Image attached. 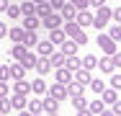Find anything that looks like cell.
Listing matches in <instances>:
<instances>
[{"label":"cell","mask_w":121,"mask_h":116,"mask_svg":"<svg viewBox=\"0 0 121 116\" xmlns=\"http://www.w3.org/2000/svg\"><path fill=\"white\" fill-rule=\"evenodd\" d=\"M111 5H100V8H95V18H93V28H106L108 26V21H111Z\"/></svg>","instance_id":"6da1fadb"},{"label":"cell","mask_w":121,"mask_h":116,"mask_svg":"<svg viewBox=\"0 0 121 116\" xmlns=\"http://www.w3.org/2000/svg\"><path fill=\"white\" fill-rule=\"evenodd\" d=\"M95 44L100 46V49H103V54H106V57H111L113 52H119V44H116V41H113V39H111V36H108L106 31H100V34H98Z\"/></svg>","instance_id":"7a4b0ae2"},{"label":"cell","mask_w":121,"mask_h":116,"mask_svg":"<svg viewBox=\"0 0 121 116\" xmlns=\"http://www.w3.org/2000/svg\"><path fill=\"white\" fill-rule=\"evenodd\" d=\"M62 16H59V10H52V13H47V16H44V18H41V26H44V28H49V31H52V28H62Z\"/></svg>","instance_id":"3957f363"},{"label":"cell","mask_w":121,"mask_h":116,"mask_svg":"<svg viewBox=\"0 0 121 116\" xmlns=\"http://www.w3.org/2000/svg\"><path fill=\"white\" fill-rule=\"evenodd\" d=\"M47 95L57 98L59 103H62L65 98H70V95H67V85H62V83H54V85H49V88H47Z\"/></svg>","instance_id":"277c9868"},{"label":"cell","mask_w":121,"mask_h":116,"mask_svg":"<svg viewBox=\"0 0 121 116\" xmlns=\"http://www.w3.org/2000/svg\"><path fill=\"white\" fill-rule=\"evenodd\" d=\"M72 80H75L72 70H67V67H57V70H54V83H62V85H70Z\"/></svg>","instance_id":"5b68a950"},{"label":"cell","mask_w":121,"mask_h":116,"mask_svg":"<svg viewBox=\"0 0 121 116\" xmlns=\"http://www.w3.org/2000/svg\"><path fill=\"white\" fill-rule=\"evenodd\" d=\"M93 13L88 10V8H82V10H77V16H75V23L80 26V28H88V26H93Z\"/></svg>","instance_id":"8992f818"},{"label":"cell","mask_w":121,"mask_h":116,"mask_svg":"<svg viewBox=\"0 0 121 116\" xmlns=\"http://www.w3.org/2000/svg\"><path fill=\"white\" fill-rule=\"evenodd\" d=\"M8 77H10V80H23V77H26V67L21 65V62L13 59V62L8 65Z\"/></svg>","instance_id":"52a82bcc"},{"label":"cell","mask_w":121,"mask_h":116,"mask_svg":"<svg viewBox=\"0 0 121 116\" xmlns=\"http://www.w3.org/2000/svg\"><path fill=\"white\" fill-rule=\"evenodd\" d=\"M10 93H18V95H26L28 98V93H31V80H13V88H10Z\"/></svg>","instance_id":"ba28073f"},{"label":"cell","mask_w":121,"mask_h":116,"mask_svg":"<svg viewBox=\"0 0 121 116\" xmlns=\"http://www.w3.org/2000/svg\"><path fill=\"white\" fill-rule=\"evenodd\" d=\"M41 108H44V114H57L59 111V101L52 98V95H41Z\"/></svg>","instance_id":"9c48e42d"},{"label":"cell","mask_w":121,"mask_h":116,"mask_svg":"<svg viewBox=\"0 0 121 116\" xmlns=\"http://www.w3.org/2000/svg\"><path fill=\"white\" fill-rule=\"evenodd\" d=\"M34 49H36V54H39V57H49V54L54 52V44H52L49 39H39V44L34 46Z\"/></svg>","instance_id":"30bf717a"},{"label":"cell","mask_w":121,"mask_h":116,"mask_svg":"<svg viewBox=\"0 0 121 116\" xmlns=\"http://www.w3.org/2000/svg\"><path fill=\"white\" fill-rule=\"evenodd\" d=\"M77 49H80V46L75 44V39H65V41L59 44V52H62L65 57H72V54H77Z\"/></svg>","instance_id":"8fae6325"},{"label":"cell","mask_w":121,"mask_h":116,"mask_svg":"<svg viewBox=\"0 0 121 116\" xmlns=\"http://www.w3.org/2000/svg\"><path fill=\"white\" fill-rule=\"evenodd\" d=\"M23 34H26L23 26H10V28H8V39H10L13 44H21V41H23Z\"/></svg>","instance_id":"7c38bea8"},{"label":"cell","mask_w":121,"mask_h":116,"mask_svg":"<svg viewBox=\"0 0 121 116\" xmlns=\"http://www.w3.org/2000/svg\"><path fill=\"white\" fill-rule=\"evenodd\" d=\"M72 75H75V83H80V85H85V88H88V83L93 80V75H90V70H85V67L75 70Z\"/></svg>","instance_id":"4fadbf2b"},{"label":"cell","mask_w":121,"mask_h":116,"mask_svg":"<svg viewBox=\"0 0 121 116\" xmlns=\"http://www.w3.org/2000/svg\"><path fill=\"white\" fill-rule=\"evenodd\" d=\"M59 16H62V21H75V16H77V8H75L72 3H65V5L59 8Z\"/></svg>","instance_id":"5bb4252c"},{"label":"cell","mask_w":121,"mask_h":116,"mask_svg":"<svg viewBox=\"0 0 121 116\" xmlns=\"http://www.w3.org/2000/svg\"><path fill=\"white\" fill-rule=\"evenodd\" d=\"M100 101H103L106 106H113V103L119 101V90H113V88H103V93H100Z\"/></svg>","instance_id":"9a60e30c"},{"label":"cell","mask_w":121,"mask_h":116,"mask_svg":"<svg viewBox=\"0 0 121 116\" xmlns=\"http://www.w3.org/2000/svg\"><path fill=\"white\" fill-rule=\"evenodd\" d=\"M36 62H39V54H36L34 49H26V57L21 59V65H23L26 70H34V67H36Z\"/></svg>","instance_id":"2e32d148"},{"label":"cell","mask_w":121,"mask_h":116,"mask_svg":"<svg viewBox=\"0 0 121 116\" xmlns=\"http://www.w3.org/2000/svg\"><path fill=\"white\" fill-rule=\"evenodd\" d=\"M26 57V44L21 41V44H13V49L8 52V59H16V62H21Z\"/></svg>","instance_id":"e0dca14e"},{"label":"cell","mask_w":121,"mask_h":116,"mask_svg":"<svg viewBox=\"0 0 121 116\" xmlns=\"http://www.w3.org/2000/svg\"><path fill=\"white\" fill-rule=\"evenodd\" d=\"M21 18H23V28H26V31L41 28V18H39V16H21Z\"/></svg>","instance_id":"ac0fdd59"},{"label":"cell","mask_w":121,"mask_h":116,"mask_svg":"<svg viewBox=\"0 0 121 116\" xmlns=\"http://www.w3.org/2000/svg\"><path fill=\"white\" fill-rule=\"evenodd\" d=\"M62 31L67 34V39H75V36H77L82 28H80V26H77L75 21H65V23H62Z\"/></svg>","instance_id":"d6986e66"},{"label":"cell","mask_w":121,"mask_h":116,"mask_svg":"<svg viewBox=\"0 0 121 116\" xmlns=\"http://www.w3.org/2000/svg\"><path fill=\"white\" fill-rule=\"evenodd\" d=\"M31 93H36V95H47V80H44V77L31 80Z\"/></svg>","instance_id":"ffe728a7"},{"label":"cell","mask_w":121,"mask_h":116,"mask_svg":"<svg viewBox=\"0 0 121 116\" xmlns=\"http://www.w3.org/2000/svg\"><path fill=\"white\" fill-rule=\"evenodd\" d=\"M65 39H67V34H65L62 28H52V31H49V41H52L54 46H59Z\"/></svg>","instance_id":"44dd1931"},{"label":"cell","mask_w":121,"mask_h":116,"mask_svg":"<svg viewBox=\"0 0 121 116\" xmlns=\"http://www.w3.org/2000/svg\"><path fill=\"white\" fill-rule=\"evenodd\" d=\"M26 111L31 116H36V114H44V108H41V98H31L28 103H26Z\"/></svg>","instance_id":"7402d4cb"},{"label":"cell","mask_w":121,"mask_h":116,"mask_svg":"<svg viewBox=\"0 0 121 116\" xmlns=\"http://www.w3.org/2000/svg\"><path fill=\"white\" fill-rule=\"evenodd\" d=\"M34 70H36L39 75H47V72H52L54 67H52V62H49V57H39V62H36V67H34Z\"/></svg>","instance_id":"603a6c76"},{"label":"cell","mask_w":121,"mask_h":116,"mask_svg":"<svg viewBox=\"0 0 121 116\" xmlns=\"http://www.w3.org/2000/svg\"><path fill=\"white\" fill-rule=\"evenodd\" d=\"M26 103H28V98H26V95H18V93H13V95H10V106H13L16 111H23Z\"/></svg>","instance_id":"cb8c5ba5"},{"label":"cell","mask_w":121,"mask_h":116,"mask_svg":"<svg viewBox=\"0 0 121 116\" xmlns=\"http://www.w3.org/2000/svg\"><path fill=\"white\" fill-rule=\"evenodd\" d=\"M80 67L95 70V67H98V57H95V54H85V57H80Z\"/></svg>","instance_id":"d4e9b609"},{"label":"cell","mask_w":121,"mask_h":116,"mask_svg":"<svg viewBox=\"0 0 121 116\" xmlns=\"http://www.w3.org/2000/svg\"><path fill=\"white\" fill-rule=\"evenodd\" d=\"M95 70H100V72H106V75H111V72H113V62H111V57H100V59H98V67Z\"/></svg>","instance_id":"484cf974"},{"label":"cell","mask_w":121,"mask_h":116,"mask_svg":"<svg viewBox=\"0 0 121 116\" xmlns=\"http://www.w3.org/2000/svg\"><path fill=\"white\" fill-rule=\"evenodd\" d=\"M106 108H108V106H106V103H103V101H100V98H95V101H90V103H88V111H90V114H93V116H98V114H103V111H106Z\"/></svg>","instance_id":"4316f807"},{"label":"cell","mask_w":121,"mask_h":116,"mask_svg":"<svg viewBox=\"0 0 121 116\" xmlns=\"http://www.w3.org/2000/svg\"><path fill=\"white\" fill-rule=\"evenodd\" d=\"M49 62H52V67L57 70V67H65V54L59 52V49H54L52 54H49Z\"/></svg>","instance_id":"83f0119b"},{"label":"cell","mask_w":121,"mask_h":116,"mask_svg":"<svg viewBox=\"0 0 121 116\" xmlns=\"http://www.w3.org/2000/svg\"><path fill=\"white\" fill-rule=\"evenodd\" d=\"M23 44H26V49H34V46L39 44V34H36V31H26L23 34Z\"/></svg>","instance_id":"f1b7e54d"},{"label":"cell","mask_w":121,"mask_h":116,"mask_svg":"<svg viewBox=\"0 0 121 116\" xmlns=\"http://www.w3.org/2000/svg\"><path fill=\"white\" fill-rule=\"evenodd\" d=\"M5 16H8L10 21H18V18H21V5H16V3H10V5L5 8Z\"/></svg>","instance_id":"f546056e"},{"label":"cell","mask_w":121,"mask_h":116,"mask_svg":"<svg viewBox=\"0 0 121 116\" xmlns=\"http://www.w3.org/2000/svg\"><path fill=\"white\" fill-rule=\"evenodd\" d=\"M88 90V88H85V85H80V83H70V85H67V95H70V98H72V95H82V93Z\"/></svg>","instance_id":"4dcf8cb0"},{"label":"cell","mask_w":121,"mask_h":116,"mask_svg":"<svg viewBox=\"0 0 121 116\" xmlns=\"http://www.w3.org/2000/svg\"><path fill=\"white\" fill-rule=\"evenodd\" d=\"M34 10H36V3L34 0H23L21 3V16H36Z\"/></svg>","instance_id":"1f68e13d"},{"label":"cell","mask_w":121,"mask_h":116,"mask_svg":"<svg viewBox=\"0 0 121 116\" xmlns=\"http://www.w3.org/2000/svg\"><path fill=\"white\" fill-rule=\"evenodd\" d=\"M65 67L67 70H80V57H77V54H72V57H65Z\"/></svg>","instance_id":"d6a6232c"},{"label":"cell","mask_w":121,"mask_h":116,"mask_svg":"<svg viewBox=\"0 0 121 116\" xmlns=\"http://www.w3.org/2000/svg\"><path fill=\"white\" fill-rule=\"evenodd\" d=\"M39 18H44L47 13H52V8H49V0H44V3H36V10H34Z\"/></svg>","instance_id":"836d02e7"},{"label":"cell","mask_w":121,"mask_h":116,"mask_svg":"<svg viewBox=\"0 0 121 116\" xmlns=\"http://www.w3.org/2000/svg\"><path fill=\"white\" fill-rule=\"evenodd\" d=\"M108 88L121 90V72H111V77H108Z\"/></svg>","instance_id":"e575fe53"},{"label":"cell","mask_w":121,"mask_h":116,"mask_svg":"<svg viewBox=\"0 0 121 116\" xmlns=\"http://www.w3.org/2000/svg\"><path fill=\"white\" fill-rule=\"evenodd\" d=\"M88 88H90L93 93H98V95H100V93H103V88H106V83H103V80H98V77H93V80L88 83Z\"/></svg>","instance_id":"d590c367"},{"label":"cell","mask_w":121,"mask_h":116,"mask_svg":"<svg viewBox=\"0 0 121 116\" xmlns=\"http://www.w3.org/2000/svg\"><path fill=\"white\" fill-rule=\"evenodd\" d=\"M108 36L119 44V41H121V23H116V26H111V28H108Z\"/></svg>","instance_id":"8d00e7d4"},{"label":"cell","mask_w":121,"mask_h":116,"mask_svg":"<svg viewBox=\"0 0 121 116\" xmlns=\"http://www.w3.org/2000/svg\"><path fill=\"white\" fill-rule=\"evenodd\" d=\"M88 41H90V39H88V31H80V34L75 36V44L77 46H88Z\"/></svg>","instance_id":"74e56055"},{"label":"cell","mask_w":121,"mask_h":116,"mask_svg":"<svg viewBox=\"0 0 121 116\" xmlns=\"http://www.w3.org/2000/svg\"><path fill=\"white\" fill-rule=\"evenodd\" d=\"M70 101H72V106H75V108H85V106H88V101H85V95H72Z\"/></svg>","instance_id":"f35d334b"},{"label":"cell","mask_w":121,"mask_h":116,"mask_svg":"<svg viewBox=\"0 0 121 116\" xmlns=\"http://www.w3.org/2000/svg\"><path fill=\"white\" fill-rule=\"evenodd\" d=\"M10 111H13V106H10V98H3V101H0V114H10Z\"/></svg>","instance_id":"ab89813d"},{"label":"cell","mask_w":121,"mask_h":116,"mask_svg":"<svg viewBox=\"0 0 121 116\" xmlns=\"http://www.w3.org/2000/svg\"><path fill=\"white\" fill-rule=\"evenodd\" d=\"M8 93H10V88H8V80H0V101H3V98H8Z\"/></svg>","instance_id":"60d3db41"},{"label":"cell","mask_w":121,"mask_h":116,"mask_svg":"<svg viewBox=\"0 0 121 116\" xmlns=\"http://www.w3.org/2000/svg\"><path fill=\"white\" fill-rule=\"evenodd\" d=\"M111 62H113V67H116V70H121V49L111 54Z\"/></svg>","instance_id":"b9f144b4"},{"label":"cell","mask_w":121,"mask_h":116,"mask_svg":"<svg viewBox=\"0 0 121 116\" xmlns=\"http://www.w3.org/2000/svg\"><path fill=\"white\" fill-rule=\"evenodd\" d=\"M67 3H72L77 10H82V8H90V5H88V0H67Z\"/></svg>","instance_id":"7bdbcfd3"},{"label":"cell","mask_w":121,"mask_h":116,"mask_svg":"<svg viewBox=\"0 0 121 116\" xmlns=\"http://www.w3.org/2000/svg\"><path fill=\"white\" fill-rule=\"evenodd\" d=\"M108 108H111V114H113V116H121V98L113 103V106H108Z\"/></svg>","instance_id":"ee69618b"},{"label":"cell","mask_w":121,"mask_h":116,"mask_svg":"<svg viewBox=\"0 0 121 116\" xmlns=\"http://www.w3.org/2000/svg\"><path fill=\"white\" fill-rule=\"evenodd\" d=\"M65 3H67V0H49V8H52V10H59Z\"/></svg>","instance_id":"f6af8a7d"},{"label":"cell","mask_w":121,"mask_h":116,"mask_svg":"<svg viewBox=\"0 0 121 116\" xmlns=\"http://www.w3.org/2000/svg\"><path fill=\"white\" fill-rule=\"evenodd\" d=\"M111 21L121 23V8H113V10H111Z\"/></svg>","instance_id":"bcb514c9"},{"label":"cell","mask_w":121,"mask_h":116,"mask_svg":"<svg viewBox=\"0 0 121 116\" xmlns=\"http://www.w3.org/2000/svg\"><path fill=\"white\" fill-rule=\"evenodd\" d=\"M88 5L90 8H100V5H106V0H88Z\"/></svg>","instance_id":"7dc6e473"},{"label":"cell","mask_w":121,"mask_h":116,"mask_svg":"<svg viewBox=\"0 0 121 116\" xmlns=\"http://www.w3.org/2000/svg\"><path fill=\"white\" fill-rule=\"evenodd\" d=\"M5 36H8V26L0 21V39H5Z\"/></svg>","instance_id":"c3c4849f"},{"label":"cell","mask_w":121,"mask_h":116,"mask_svg":"<svg viewBox=\"0 0 121 116\" xmlns=\"http://www.w3.org/2000/svg\"><path fill=\"white\" fill-rule=\"evenodd\" d=\"M77 116H93V114H90V111H88V106H85V108H77Z\"/></svg>","instance_id":"681fc988"},{"label":"cell","mask_w":121,"mask_h":116,"mask_svg":"<svg viewBox=\"0 0 121 116\" xmlns=\"http://www.w3.org/2000/svg\"><path fill=\"white\" fill-rule=\"evenodd\" d=\"M10 5V0H0V13H5V8Z\"/></svg>","instance_id":"f907efd6"},{"label":"cell","mask_w":121,"mask_h":116,"mask_svg":"<svg viewBox=\"0 0 121 116\" xmlns=\"http://www.w3.org/2000/svg\"><path fill=\"white\" fill-rule=\"evenodd\" d=\"M98 116H113V114H111V108H106L103 114H98Z\"/></svg>","instance_id":"816d5d0a"},{"label":"cell","mask_w":121,"mask_h":116,"mask_svg":"<svg viewBox=\"0 0 121 116\" xmlns=\"http://www.w3.org/2000/svg\"><path fill=\"white\" fill-rule=\"evenodd\" d=\"M18 116H31V114H28V111L23 108V111H18Z\"/></svg>","instance_id":"f5cc1de1"},{"label":"cell","mask_w":121,"mask_h":116,"mask_svg":"<svg viewBox=\"0 0 121 116\" xmlns=\"http://www.w3.org/2000/svg\"><path fill=\"white\" fill-rule=\"evenodd\" d=\"M44 116H59V111H57V114H44Z\"/></svg>","instance_id":"db71d44e"},{"label":"cell","mask_w":121,"mask_h":116,"mask_svg":"<svg viewBox=\"0 0 121 116\" xmlns=\"http://www.w3.org/2000/svg\"><path fill=\"white\" fill-rule=\"evenodd\" d=\"M34 3H44V0H34Z\"/></svg>","instance_id":"11a10c76"},{"label":"cell","mask_w":121,"mask_h":116,"mask_svg":"<svg viewBox=\"0 0 121 116\" xmlns=\"http://www.w3.org/2000/svg\"><path fill=\"white\" fill-rule=\"evenodd\" d=\"M36 116H41V114H36Z\"/></svg>","instance_id":"9f6ffc18"},{"label":"cell","mask_w":121,"mask_h":116,"mask_svg":"<svg viewBox=\"0 0 121 116\" xmlns=\"http://www.w3.org/2000/svg\"><path fill=\"white\" fill-rule=\"evenodd\" d=\"M0 116H5V114H0Z\"/></svg>","instance_id":"6f0895ef"},{"label":"cell","mask_w":121,"mask_h":116,"mask_svg":"<svg viewBox=\"0 0 121 116\" xmlns=\"http://www.w3.org/2000/svg\"><path fill=\"white\" fill-rule=\"evenodd\" d=\"M119 49H121V46H119Z\"/></svg>","instance_id":"680465c9"}]
</instances>
